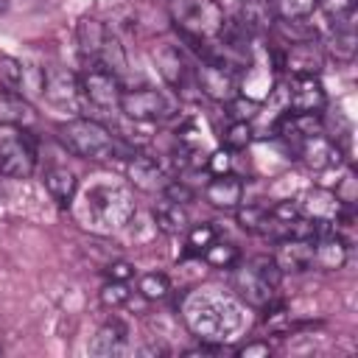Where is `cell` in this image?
<instances>
[{
    "label": "cell",
    "instance_id": "1",
    "mask_svg": "<svg viewBox=\"0 0 358 358\" xmlns=\"http://www.w3.org/2000/svg\"><path fill=\"white\" fill-rule=\"evenodd\" d=\"M182 319L199 341L221 344L243 330V308L229 294L193 291L182 299Z\"/></svg>",
    "mask_w": 358,
    "mask_h": 358
},
{
    "label": "cell",
    "instance_id": "2",
    "mask_svg": "<svg viewBox=\"0 0 358 358\" xmlns=\"http://www.w3.org/2000/svg\"><path fill=\"white\" fill-rule=\"evenodd\" d=\"M134 213H137V204H134L131 190L123 185H109V182L90 185L81 193V204L76 210L81 227L95 235H112L123 229L134 218Z\"/></svg>",
    "mask_w": 358,
    "mask_h": 358
},
{
    "label": "cell",
    "instance_id": "3",
    "mask_svg": "<svg viewBox=\"0 0 358 358\" xmlns=\"http://www.w3.org/2000/svg\"><path fill=\"white\" fill-rule=\"evenodd\" d=\"M56 137L62 140V145L90 162H109V159H129L134 151L117 140V134H112L109 126H103L101 120L92 117H73L56 126Z\"/></svg>",
    "mask_w": 358,
    "mask_h": 358
},
{
    "label": "cell",
    "instance_id": "4",
    "mask_svg": "<svg viewBox=\"0 0 358 358\" xmlns=\"http://www.w3.org/2000/svg\"><path fill=\"white\" fill-rule=\"evenodd\" d=\"M176 34L215 39L224 25V6L218 0H165Z\"/></svg>",
    "mask_w": 358,
    "mask_h": 358
},
{
    "label": "cell",
    "instance_id": "5",
    "mask_svg": "<svg viewBox=\"0 0 358 358\" xmlns=\"http://www.w3.org/2000/svg\"><path fill=\"white\" fill-rule=\"evenodd\" d=\"M36 168V140L25 126H6L0 134V173L28 179Z\"/></svg>",
    "mask_w": 358,
    "mask_h": 358
},
{
    "label": "cell",
    "instance_id": "6",
    "mask_svg": "<svg viewBox=\"0 0 358 358\" xmlns=\"http://www.w3.org/2000/svg\"><path fill=\"white\" fill-rule=\"evenodd\" d=\"M193 78L201 95L227 103L238 95L241 90V76L224 64V62H210V59H193Z\"/></svg>",
    "mask_w": 358,
    "mask_h": 358
},
{
    "label": "cell",
    "instance_id": "7",
    "mask_svg": "<svg viewBox=\"0 0 358 358\" xmlns=\"http://www.w3.org/2000/svg\"><path fill=\"white\" fill-rule=\"evenodd\" d=\"M117 109L134 120V123H154V120H165L173 115L171 101L157 90V87H137V90H123Z\"/></svg>",
    "mask_w": 358,
    "mask_h": 358
},
{
    "label": "cell",
    "instance_id": "8",
    "mask_svg": "<svg viewBox=\"0 0 358 358\" xmlns=\"http://www.w3.org/2000/svg\"><path fill=\"white\" fill-rule=\"evenodd\" d=\"M78 81H81V95L92 106H98V109H117V101H120V92H123L120 76H115L103 64L90 62Z\"/></svg>",
    "mask_w": 358,
    "mask_h": 358
},
{
    "label": "cell",
    "instance_id": "9",
    "mask_svg": "<svg viewBox=\"0 0 358 358\" xmlns=\"http://www.w3.org/2000/svg\"><path fill=\"white\" fill-rule=\"evenodd\" d=\"M299 213H302V218H310V221L341 224V221L350 218L352 207H347L344 201H338V196L330 187H310L299 199Z\"/></svg>",
    "mask_w": 358,
    "mask_h": 358
},
{
    "label": "cell",
    "instance_id": "10",
    "mask_svg": "<svg viewBox=\"0 0 358 358\" xmlns=\"http://www.w3.org/2000/svg\"><path fill=\"white\" fill-rule=\"evenodd\" d=\"M327 109V95L319 76H291L288 81V112L294 115H322Z\"/></svg>",
    "mask_w": 358,
    "mask_h": 358
},
{
    "label": "cell",
    "instance_id": "11",
    "mask_svg": "<svg viewBox=\"0 0 358 358\" xmlns=\"http://www.w3.org/2000/svg\"><path fill=\"white\" fill-rule=\"evenodd\" d=\"M157 67H159V73H162V78L182 95V98H187L190 95V90H196L199 92V87H196V78H193V62L182 53V48H173V45H165L159 53H157ZM201 95V92H199Z\"/></svg>",
    "mask_w": 358,
    "mask_h": 358
},
{
    "label": "cell",
    "instance_id": "12",
    "mask_svg": "<svg viewBox=\"0 0 358 358\" xmlns=\"http://www.w3.org/2000/svg\"><path fill=\"white\" fill-rule=\"evenodd\" d=\"M126 176H129V182H131L137 190H143V193H162L165 185L171 182L165 165H162L157 157L143 154V151H134V154L129 157V162H126Z\"/></svg>",
    "mask_w": 358,
    "mask_h": 358
},
{
    "label": "cell",
    "instance_id": "13",
    "mask_svg": "<svg viewBox=\"0 0 358 358\" xmlns=\"http://www.w3.org/2000/svg\"><path fill=\"white\" fill-rule=\"evenodd\" d=\"M324 62V53L316 39L308 42H291L282 53H277V67L288 70L291 76H319Z\"/></svg>",
    "mask_w": 358,
    "mask_h": 358
},
{
    "label": "cell",
    "instance_id": "14",
    "mask_svg": "<svg viewBox=\"0 0 358 358\" xmlns=\"http://www.w3.org/2000/svg\"><path fill=\"white\" fill-rule=\"evenodd\" d=\"M232 271V277H229V282H232V291L246 302V305H252V308H263V305H268L271 299H274V285H268L249 263H243L241 266V260L229 268Z\"/></svg>",
    "mask_w": 358,
    "mask_h": 358
},
{
    "label": "cell",
    "instance_id": "15",
    "mask_svg": "<svg viewBox=\"0 0 358 358\" xmlns=\"http://www.w3.org/2000/svg\"><path fill=\"white\" fill-rule=\"evenodd\" d=\"M42 92L56 106H76L78 103V95H81V81L67 67L50 64L42 73Z\"/></svg>",
    "mask_w": 358,
    "mask_h": 358
},
{
    "label": "cell",
    "instance_id": "16",
    "mask_svg": "<svg viewBox=\"0 0 358 358\" xmlns=\"http://www.w3.org/2000/svg\"><path fill=\"white\" fill-rule=\"evenodd\" d=\"M274 243H277V252L271 257L277 260L282 274L285 271L299 274V271L313 268V238H282Z\"/></svg>",
    "mask_w": 358,
    "mask_h": 358
},
{
    "label": "cell",
    "instance_id": "17",
    "mask_svg": "<svg viewBox=\"0 0 358 358\" xmlns=\"http://www.w3.org/2000/svg\"><path fill=\"white\" fill-rule=\"evenodd\" d=\"M204 199L218 207V210H235L238 204H243V182L235 173H218L207 182L204 187Z\"/></svg>",
    "mask_w": 358,
    "mask_h": 358
},
{
    "label": "cell",
    "instance_id": "18",
    "mask_svg": "<svg viewBox=\"0 0 358 358\" xmlns=\"http://www.w3.org/2000/svg\"><path fill=\"white\" fill-rule=\"evenodd\" d=\"M129 347V327L120 322V319H109L98 327V333L92 336V344H90V352L98 355V358H112V355H120L126 352Z\"/></svg>",
    "mask_w": 358,
    "mask_h": 358
},
{
    "label": "cell",
    "instance_id": "19",
    "mask_svg": "<svg viewBox=\"0 0 358 358\" xmlns=\"http://www.w3.org/2000/svg\"><path fill=\"white\" fill-rule=\"evenodd\" d=\"M347 252H350V246H347V241L336 229L313 238V266H319L324 271L341 268L347 263Z\"/></svg>",
    "mask_w": 358,
    "mask_h": 358
},
{
    "label": "cell",
    "instance_id": "20",
    "mask_svg": "<svg viewBox=\"0 0 358 358\" xmlns=\"http://www.w3.org/2000/svg\"><path fill=\"white\" fill-rule=\"evenodd\" d=\"M34 117V106L22 98V92L0 87V126H28Z\"/></svg>",
    "mask_w": 358,
    "mask_h": 358
},
{
    "label": "cell",
    "instance_id": "21",
    "mask_svg": "<svg viewBox=\"0 0 358 358\" xmlns=\"http://www.w3.org/2000/svg\"><path fill=\"white\" fill-rule=\"evenodd\" d=\"M45 187H48V193L53 196V201L59 207H70L73 199H76V193H78V179H76L73 171L56 165V168H48L45 171Z\"/></svg>",
    "mask_w": 358,
    "mask_h": 358
},
{
    "label": "cell",
    "instance_id": "22",
    "mask_svg": "<svg viewBox=\"0 0 358 358\" xmlns=\"http://www.w3.org/2000/svg\"><path fill=\"white\" fill-rule=\"evenodd\" d=\"M154 221H157V229L165 232V235H179L187 229V213H185V204H176L171 199H159L154 204Z\"/></svg>",
    "mask_w": 358,
    "mask_h": 358
},
{
    "label": "cell",
    "instance_id": "23",
    "mask_svg": "<svg viewBox=\"0 0 358 358\" xmlns=\"http://www.w3.org/2000/svg\"><path fill=\"white\" fill-rule=\"evenodd\" d=\"M235 218H238V227L246 229V232H255V235H266L268 224H271V215H268V207L266 204H238L235 207Z\"/></svg>",
    "mask_w": 358,
    "mask_h": 358
},
{
    "label": "cell",
    "instance_id": "24",
    "mask_svg": "<svg viewBox=\"0 0 358 358\" xmlns=\"http://www.w3.org/2000/svg\"><path fill=\"white\" fill-rule=\"evenodd\" d=\"M266 3L271 11V22L274 20H305L319 6V0H266Z\"/></svg>",
    "mask_w": 358,
    "mask_h": 358
},
{
    "label": "cell",
    "instance_id": "25",
    "mask_svg": "<svg viewBox=\"0 0 358 358\" xmlns=\"http://www.w3.org/2000/svg\"><path fill=\"white\" fill-rule=\"evenodd\" d=\"M271 25H274V34L285 45H291V42H308V39H316L319 36V31L308 22V17L305 20H274Z\"/></svg>",
    "mask_w": 358,
    "mask_h": 358
},
{
    "label": "cell",
    "instance_id": "26",
    "mask_svg": "<svg viewBox=\"0 0 358 358\" xmlns=\"http://www.w3.org/2000/svg\"><path fill=\"white\" fill-rule=\"evenodd\" d=\"M201 257H204L213 268H232V266L241 260V252H238V246H232V243L213 241V243L201 252Z\"/></svg>",
    "mask_w": 358,
    "mask_h": 358
},
{
    "label": "cell",
    "instance_id": "27",
    "mask_svg": "<svg viewBox=\"0 0 358 358\" xmlns=\"http://www.w3.org/2000/svg\"><path fill=\"white\" fill-rule=\"evenodd\" d=\"M137 291H140V296H145V299H165L168 291H171V280H168L162 271H148V274L140 277Z\"/></svg>",
    "mask_w": 358,
    "mask_h": 358
},
{
    "label": "cell",
    "instance_id": "28",
    "mask_svg": "<svg viewBox=\"0 0 358 358\" xmlns=\"http://www.w3.org/2000/svg\"><path fill=\"white\" fill-rule=\"evenodd\" d=\"M224 148L227 151H243L249 143H252V123L246 120H232L227 129H224Z\"/></svg>",
    "mask_w": 358,
    "mask_h": 358
},
{
    "label": "cell",
    "instance_id": "29",
    "mask_svg": "<svg viewBox=\"0 0 358 358\" xmlns=\"http://www.w3.org/2000/svg\"><path fill=\"white\" fill-rule=\"evenodd\" d=\"M213 241H215V227H213V224H196V227H187V249H185V257L201 255Z\"/></svg>",
    "mask_w": 358,
    "mask_h": 358
},
{
    "label": "cell",
    "instance_id": "30",
    "mask_svg": "<svg viewBox=\"0 0 358 358\" xmlns=\"http://www.w3.org/2000/svg\"><path fill=\"white\" fill-rule=\"evenodd\" d=\"M22 78H25V70H22L20 59L0 56V87L11 90V92H20L22 90Z\"/></svg>",
    "mask_w": 358,
    "mask_h": 358
},
{
    "label": "cell",
    "instance_id": "31",
    "mask_svg": "<svg viewBox=\"0 0 358 358\" xmlns=\"http://www.w3.org/2000/svg\"><path fill=\"white\" fill-rule=\"evenodd\" d=\"M227 109H229V117H232V120H246V123H252V120L257 117V112H260V101H255V98L238 92L232 101H227Z\"/></svg>",
    "mask_w": 358,
    "mask_h": 358
},
{
    "label": "cell",
    "instance_id": "32",
    "mask_svg": "<svg viewBox=\"0 0 358 358\" xmlns=\"http://www.w3.org/2000/svg\"><path fill=\"white\" fill-rule=\"evenodd\" d=\"M249 266L268 282V285H280V277H282V271H280V266H277V260L271 257V255H257V257H252L249 260Z\"/></svg>",
    "mask_w": 358,
    "mask_h": 358
},
{
    "label": "cell",
    "instance_id": "33",
    "mask_svg": "<svg viewBox=\"0 0 358 358\" xmlns=\"http://www.w3.org/2000/svg\"><path fill=\"white\" fill-rule=\"evenodd\" d=\"M129 296H131V291H129L126 282H115V280H109V282L101 288V302H103L106 308H120V305L129 302Z\"/></svg>",
    "mask_w": 358,
    "mask_h": 358
},
{
    "label": "cell",
    "instance_id": "34",
    "mask_svg": "<svg viewBox=\"0 0 358 358\" xmlns=\"http://www.w3.org/2000/svg\"><path fill=\"white\" fill-rule=\"evenodd\" d=\"M204 168H207L213 176H218V173H229V168H232V151H227V148L213 151V154L204 159Z\"/></svg>",
    "mask_w": 358,
    "mask_h": 358
},
{
    "label": "cell",
    "instance_id": "35",
    "mask_svg": "<svg viewBox=\"0 0 358 358\" xmlns=\"http://www.w3.org/2000/svg\"><path fill=\"white\" fill-rule=\"evenodd\" d=\"M106 277L115 280V282H129L134 277V266L126 263V260H115V263L106 266Z\"/></svg>",
    "mask_w": 358,
    "mask_h": 358
},
{
    "label": "cell",
    "instance_id": "36",
    "mask_svg": "<svg viewBox=\"0 0 358 358\" xmlns=\"http://www.w3.org/2000/svg\"><path fill=\"white\" fill-rule=\"evenodd\" d=\"M271 352V347L266 344V341H249V344H243V347H238L235 350V355H241V358H252V355H268Z\"/></svg>",
    "mask_w": 358,
    "mask_h": 358
},
{
    "label": "cell",
    "instance_id": "37",
    "mask_svg": "<svg viewBox=\"0 0 358 358\" xmlns=\"http://www.w3.org/2000/svg\"><path fill=\"white\" fill-rule=\"evenodd\" d=\"M0 352H3V350H0Z\"/></svg>",
    "mask_w": 358,
    "mask_h": 358
}]
</instances>
